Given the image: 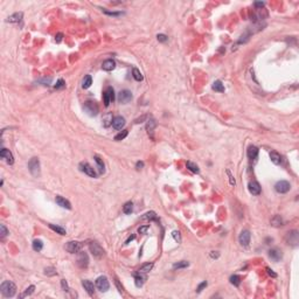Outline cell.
<instances>
[{"instance_id":"obj_1","label":"cell","mask_w":299,"mask_h":299,"mask_svg":"<svg viewBox=\"0 0 299 299\" xmlns=\"http://www.w3.org/2000/svg\"><path fill=\"white\" fill-rule=\"evenodd\" d=\"M0 290H1V293L6 297V298H11L15 295L17 292V286L13 281L11 280H5L2 281L1 286H0Z\"/></svg>"},{"instance_id":"obj_2","label":"cell","mask_w":299,"mask_h":299,"mask_svg":"<svg viewBox=\"0 0 299 299\" xmlns=\"http://www.w3.org/2000/svg\"><path fill=\"white\" fill-rule=\"evenodd\" d=\"M83 109H84V111H85L87 114H89V116H91V117L97 116V114H98V112H99V109H98L97 103H96V102H93V101H88V102H85V103H84Z\"/></svg>"},{"instance_id":"obj_3","label":"cell","mask_w":299,"mask_h":299,"mask_svg":"<svg viewBox=\"0 0 299 299\" xmlns=\"http://www.w3.org/2000/svg\"><path fill=\"white\" fill-rule=\"evenodd\" d=\"M285 242L291 246H297L299 243V234L297 230H291L285 235Z\"/></svg>"},{"instance_id":"obj_4","label":"cell","mask_w":299,"mask_h":299,"mask_svg":"<svg viewBox=\"0 0 299 299\" xmlns=\"http://www.w3.org/2000/svg\"><path fill=\"white\" fill-rule=\"evenodd\" d=\"M28 169H29V172H31V174H32L33 176L37 178V176L40 175V161H39V159H37L36 157H34V158H32V159L29 160V163H28Z\"/></svg>"},{"instance_id":"obj_5","label":"cell","mask_w":299,"mask_h":299,"mask_svg":"<svg viewBox=\"0 0 299 299\" xmlns=\"http://www.w3.org/2000/svg\"><path fill=\"white\" fill-rule=\"evenodd\" d=\"M96 287L101 291V292H106L110 287V284H109V280L105 276H101L96 279Z\"/></svg>"},{"instance_id":"obj_6","label":"cell","mask_w":299,"mask_h":299,"mask_svg":"<svg viewBox=\"0 0 299 299\" xmlns=\"http://www.w3.org/2000/svg\"><path fill=\"white\" fill-rule=\"evenodd\" d=\"M89 249H90V251L93 252V255L95 257H97V258H101V257H103L104 256V254H105V251H104V249L98 244V243L96 242H91L89 244Z\"/></svg>"},{"instance_id":"obj_7","label":"cell","mask_w":299,"mask_h":299,"mask_svg":"<svg viewBox=\"0 0 299 299\" xmlns=\"http://www.w3.org/2000/svg\"><path fill=\"white\" fill-rule=\"evenodd\" d=\"M78 168H79V171L81 172H83L84 174H87V175H89L90 178H97V173H96V171L93 169L88 163H81L79 165H78Z\"/></svg>"},{"instance_id":"obj_8","label":"cell","mask_w":299,"mask_h":299,"mask_svg":"<svg viewBox=\"0 0 299 299\" xmlns=\"http://www.w3.org/2000/svg\"><path fill=\"white\" fill-rule=\"evenodd\" d=\"M290 188H291V185H290V182L286 181V180H280V181H278V182L275 185L276 192H277V193H280V194L287 193V192L290 190Z\"/></svg>"},{"instance_id":"obj_9","label":"cell","mask_w":299,"mask_h":299,"mask_svg":"<svg viewBox=\"0 0 299 299\" xmlns=\"http://www.w3.org/2000/svg\"><path fill=\"white\" fill-rule=\"evenodd\" d=\"M66 250L68 251V252H70V254H77L78 251H81V249H82V244L79 242H77V241H70V242H68L66 244Z\"/></svg>"},{"instance_id":"obj_10","label":"cell","mask_w":299,"mask_h":299,"mask_svg":"<svg viewBox=\"0 0 299 299\" xmlns=\"http://www.w3.org/2000/svg\"><path fill=\"white\" fill-rule=\"evenodd\" d=\"M89 264V257L85 252L83 251H78V255H77V265L82 269L87 268Z\"/></svg>"},{"instance_id":"obj_11","label":"cell","mask_w":299,"mask_h":299,"mask_svg":"<svg viewBox=\"0 0 299 299\" xmlns=\"http://www.w3.org/2000/svg\"><path fill=\"white\" fill-rule=\"evenodd\" d=\"M132 99V93L130 90H122L118 93V102L122 104H126Z\"/></svg>"},{"instance_id":"obj_12","label":"cell","mask_w":299,"mask_h":299,"mask_svg":"<svg viewBox=\"0 0 299 299\" xmlns=\"http://www.w3.org/2000/svg\"><path fill=\"white\" fill-rule=\"evenodd\" d=\"M0 157H1L8 165H13V163H14V157H13V154H12V152H11L9 150L2 149L0 151Z\"/></svg>"},{"instance_id":"obj_13","label":"cell","mask_w":299,"mask_h":299,"mask_svg":"<svg viewBox=\"0 0 299 299\" xmlns=\"http://www.w3.org/2000/svg\"><path fill=\"white\" fill-rule=\"evenodd\" d=\"M250 238H251V234H250V231L246 230V229H245V230H242L241 234H240V236H238V241H240V243L242 244L243 246H248V245H249Z\"/></svg>"},{"instance_id":"obj_14","label":"cell","mask_w":299,"mask_h":299,"mask_svg":"<svg viewBox=\"0 0 299 299\" xmlns=\"http://www.w3.org/2000/svg\"><path fill=\"white\" fill-rule=\"evenodd\" d=\"M248 189L252 195H260L261 194V185L257 181H250L248 185Z\"/></svg>"},{"instance_id":"obj_15","label":"cell","mask_w":299,"mask_h":299,"mask_svg":"<svg viewBox=\"0 0 299 299\" xmlns=\"http://www.w3.org/2000/svg\"><path fill=\"white\" fill-rule=\"evenodd\" d=\"M124 125H125V119H124V117L117 116V117H114V118L112 119V126H113L116 130H122V129L124 128Z\"/></svg>"},{"instance_id":"obj_16","label":"cell","mask_w":299,"mask_h":299,"mask_svg":"<svg viewBox=\"0 0 299 299\" xmlns=\"http://www.w3.org/2000/svg\"><path fill=\"white\" fill-rule=\"evenodd\" d=\"M269 257H270L273 262H278L281 260L283 254H281V251H280L279 249H277V248L270 249V250H269Z\"/></svg>"},{"instance_id":"obj_17","label":"cell","mask_w":299,"mask_h":299,"mask_svg":"<svg viewBox=\"0 0 299 299\" xmlns=\"http://www.w3.org/2000/svg\"><path fill=\"white\" fill-rule=\"evenodd\" d=\"M55 201H56V203L60 206V207H62V208H66V209H71V203H70L67 199H64L63 196H61V195H56Z\"/></svg>"},{"instance_id":"obj_18","label":"cell","mask_w":299,"mask_h":299,"mask_svg":"<svg viewBox=\"0 0 299 299\" xmlns=\"http://www.w3.org/2000/svg\"><path fill=\"white\" fill-rule=\"evenodd\" d=\"M116 68V62L111 60V58H109V60H105L103 63H102V69L103 70H105V71H111Z\"/></svg>"},{"instance_id":"obj_19","label":"cell","mask_w":299,"mask_h":299,"mask_svg":"<svg viewBox=\"0 0 299 299\" xmlns=\"http://www.w3.org/2000/svg\"><path fill=\"white\" fill-rule=\"evenodd\" d=\"M82 285H83L84 290H85L90 296H93V293H95V286H93V284L90 280H88V279L82 280Z\"/></svg>"},{"instance_id":"obj_20","label":"cell","mask_w":299,"mask_h":299,"mask_svg":"<svg viewBox=\"0 0 299 299\" xmlns=\"http://www.w3.org/2000/svg\"><path fill=\"white\" fill-rule=\"evenodd\" d=\"M155 126H157V123H155V120H154V119H149V120H147V123H146V131H147L149 136L152 138V139L154 138L153 132H154Z\"/></svg>"},{"instance_id":"obj_21","label":"cell","mask_w":299,"mask_h":299,"mask_svg":"<svg viewBox=\"0 0 299 299\" xmlns=\"http://www.w3.org/2000/svg\"><path fill=\"white\" fill-rule=\"evenodd\" d=\"M258 152H260L258 147H256V146H254V145L249 146V147H248V151H246L248 158H249V159H256V158L258 157Z\"/></svg>"},{"instance_id":"obj_22","label":"cell","mask_w":299,"mask_h":299,"mask_svg":"<svg viewBox=\"0 0 299 299\" xmlns=\"http://www.w3.org/2000/svg\"><path fill=\"white\" fill-rule=\"evenodd\" d=\"M22 17H23L22 12H18V13H14V14L9 15L6 21H7V22H11V23H18V22H20V21L22 20Z\"/></svg>"},{"instance_id":"obj_23","label":"cell","mask_w":299,"mask_h":299,"mask_svg":"<svg viewBox=\"0 0 299 299\" xmlns=\"http://www.w3.org/2000/svg\"><path fill=\"white\" fill-rule=\"evenodd\" d=\"M270 159L275 165H280L281 164V155L276 151H271L270 152Z\"/></svg>"},{"instance_id":"obj_24","label":"cell","mask_w":299,"mask_h":299,"mask_svg":"<svg viewBox=\"0 0 299 299\" xmlns=\"http://www.w3.org/2000/svg\"><path fill=\"white\" fill-rule=\"evenodd\" d=\"M145 280H146V276L141 275L140 272L137 273V275H134V284H136L137 287H141V286L144 285Z\"/></svg>"},{"instance_id":"obj_25","label":"cell","mask_w":299,"mask_h":299,"mask_svg":"<svg viewBox=\"0 0 299 299\" xmlns=\"http://www.w3.org/2000/svg\"><path fill=\"white\" fill-rule=\"evenodd\" d=\"M95 161H96V164H97V168H98V172L101 173V174H103L104 172H105V166H104V163H103V160L98 157V155H95Z\"/></svg>"},{"instance_id":"obj_26","label":"cell","mask_w":299,"mask_h":299,"mask_svg":"<svg viewBox=\"0 0 299 299\" xmlns=\"http://www.w3.org/2000/svg\"><path fill=\"white\" fill-rule=\"evenodd\" d=\"M153 263L151 262V263H145V264H143L140 268H139V271L138 272H140V273H147L150 272L152 269H153Z\"/></svg>"},{"instance_id":"obj_27","label":"cell","mask_w":299,"mask_h":299,"mask_svg":"<svg viewBox=\"0 0 299 299\" xmlns=\"http://www.w3.org/2000/svg\"><path fill=\"white\" fill-rule=\"evenodd\" d=\"M211 88H213V90H215V91H217V93H223L224 91V85L222 84V82L219 81V79L215 81V82L213 83Z\"/></svg>"},{"instance_id":"obj_28","label":"cell","mask_w":299,"mask_h":299,"mask_svg":"<svg viewBox=\"0 0 299 299\" xmlns=\"http://www.w3.org/2000/svg\"><path fill=\"white\" fill-rule=\"evenodd\" d=\"M91 84H93V78H91V76H90V75L84 76V78H83V81H82V87H83V89L90 88Z\"/></svg>"},{"instance_id":"obj_29","label":"cell","mask_w":299,"mask_h":299,"mask_svg":"<svg viewBox=\"0 0 299 299\" xmlns=\"http://www.w3.org/2000/svg\"><path fill=\"white\" fill-rule=\"evenodd\" d=\"M271 224L273 227H280L283 225V219L280 215H275L272 219H271Z\"/></svg>"},{"instance_id":"obj_30","label":"cell","mask_w":299,"mask_h":299,"mask_svg":"<svg viewBox=\"0 0 299 299\" xmlns=\"http://www.w3.org/2000/svg\"><path fill=\"white\" fill-rule=\"evenodd\" d=\"M48 225H49V228H50L52 230H54L57 234H60V235H66V229H64V228H62V227H60V225H55V224H48Z\"/></svg>"},{"instance_id":"obj_31","label":"cell","mask_w":299,"mask_h":299,"mask_svg":"<svg viewBox=\"0 0 299 299\" xmlns=\"http://www.w3.org/2000/svg\"><path fill=\"white\" fill-rule=\"evenodd\" d=\"M186 166H187V168H188L190 172H193V173H199V172H200V168H199V166H198L196 164L192 163V161H187Z\"/></svg>"},{"instance_id":"obj_32","label":"cell","mask_w":299,"mask_h":299,"mask_svg":"<svg viewBox=\"0 0 299 299\" xmlns=\"http://www.w3.org/2000/svg\"><path fill=\"white\" fill-rule=\"evenodd\" d=\"M143 220H158V217H157V214H155V211H147L146 214H144V216L141 217Z\"/></svg>"},{"instance_id":"obj_33","label":"cell","mask_w":299,"mask_h":299,"mask_svg":"<svg viewBox=\"0 0 299 299\" xmlns=\"http://www.w3.org/2000/svg\"><path fill=\"white\" fill-rule=\"evenodd\" d=\"M132 210H133V203H132L131 201L126 202V203L124 205V207H123V211H124L126 215L131 214V213H132Z\"/></svg>"},{"instance_id":"obj_34","label":"cell","mask_w":299,"mask_h":299,"mask_svg":"<svg viewBox=\"0 0 299 299\" xmlns=\"http://www.w3.org/2000/svg\"><path fill=\"white\" fill-rule=\"evenodd\" d=\"M43 248V242L41 240H34L33 241V249L35 251H41Z\"/></svg>"},{"instance_id":"obj_35","label":"cell","mask_w":299,"mask_h":299,"mask_svg":"<svg viewBox=\"0 0 299 299\" xmlns=\"http://www.w3.org/2000/svg\"><path fill=\"white\" fill-rule=\"evenodd\" d=\"M189 265V263L187 261H180L178 263H174L173 264V269H185Z\"/></svg>"},{"instance_id":"obj_36","label":"cell","mask_w":299,"mask_h":299,"mask_svg":"<svg viewBox=\"0 0 299 299\" xmlns=\"http://www.w3.org/2000/svg\"><path fill=\"white\" fill-rule=\"evenodd\" d=\"M132 75H133V78H134L136 81H143V75H141L140 70H139L138 68H133Z\"/></svg>"},{"instance_id":"obj_37","label":"cell","mask_w":299,"mask_h":299,"mask_svg":"<svg viewBox=\"0 0 299 299\" xmlns=\"http://www.w3.org/2000/svg\"><path fill=\"white\" fill-rule=\"evenodd\" d=\"M34 290H35V286L34 285H31V286H28L27 289H26V291L20 296V298H25V297H27V296H31L33 292H34Z\"/></svg>"},{"instance_id":"obj_38","label":"cell","mask_w":299,"mask_h":299,"mask_svg":"<svg viewBox=\"0 0 299 299\" xmlns=\"http://www.w3.org/2000/svg\"><path fill=\"white\" fill-rule=\"evenodd\" d=\"M230 283H231L234 286H240V284H241V277L237 276V275H233V276L230 277Z\"/></svg>"},{"instance_id":"obj_39","label":"cell","mask_w":299,"mask_h":299,"mask_svg":"<svg viewBox=\"0 0 299 299\" xmlns=\"http://www.w3.org/2000/svg\"><path fill=\"white\" fill-rule=\"evenodd\" d=\"M129 134V132H128V130H124V131H122V132H119L118 134H116L114 136V140L116 141H119V140H123L124 138H126V136Z\"/></svg>"},{"instance_id":"obj_40","label":"cell","mask_w":299,"mask_h":299,"mask_svg":"<svg viewBox=\"0 0 299 299\" xmlns=\"http://www.w3.org/2000/svg\"><path fill=\"white\" fill-rule=\"evenodd\" d=\"M44 275H47V276H56L57 275V272H56V269L55 268H53V266H49V268H46L44 269Z\"/></svg>"},{"instance_id":"obj_41","label":"cell","mask_w":299,"mask_h":299,"mask_svg":"<svg viewBox=\"0 0 299 299\" xmlns=\"http://www.w3.org/2000/svg\"><path fill=\"white\" fill-rule=\"evenodd\" d=\"M0 234H1V238L6 237L8 235V230H7L5 224H0Z\"/></svg>"},{"instance_id":"obj_42","label":"cell","mask_w":299,"mask_h":299,"mask_svg":"<svg viewBox=\"0 0 299 299\" xmlns=\"http://www.w3.org/2000/svg\"><path fill=\"white\" fill-rule=\"evenodd\" d=\"M105 93L109 95V98H110V101L113 102L114 101V91H113V89H112L111 87H108L106 89H105Z\"/></svg>"},{"instance_id":"obj_43","label":"cell","mask_w":299,"mask_h":299,"mask_svg":"<svg viewBox=\"0 0 299 299\" xmlns=\"http://www.w3.org/2000/svg\"><path fill=\"white\" fill-rule=\"evenodd\" d=\"M172 236H173V238L175 240V242L181 243V235H180V231H178V230H174V231L172 233Z\"/></svg>"},{"instance_id":"obj_44","label":"cell","mask_w":299,"mask_h":299,"mask_svg":"<svg viewBox=\"0 0 299 299\" xmlns=\"http://www.w3.org/2000/svg\"><path fill=\"white\" fill-rule=\"evenodd\" d=\"M227 174H228V176H229V182H230V185H231V186H235V185H236L235 178H234V175L230 173V171H229V169H227Z\"/></svg>"},{"instance_id":"obj_45","label":"cell","mask_w":299,"mask_h":299,"mask_svg":"<svg viewBox=\"0 0 299 299\" xmlns=\"http://www.w3.org/2000/svg\"><path fill=\"white\" fill-rule=\"evenodd\" d=\"M103 101H104V105L105 106H109V104L111 103V101H110V98H109V95L105 93H103Z\"/></svg>"},{"instance_id":"obj_46","label":"cell","mask_w":299,"mask_h":299,"mask_svg":"<svg viewBox=\"0 0 299 299\" xmlns=\"http://www.w3.org/2000/svg\"><path fill=\"white\" fill-rule=\"evenodd\" d=\"M64 87H66V82H64L62 78H60V79L57 81V83H56L55 89H62V88H64Z\"/></svg>"},{"instance_id":"obj_47","label":"cell","mask_w":299,"mask_h":299,"mask_svg":"<svg viewBox=\"0 0 299 299\" xmlns=\"http://www.w3.org/2000/svg\"><path fill=\"white\" fill-rule=\"evenodd\" d=\"M103 12L108 15H112V17H118V15H122L123 12H110V11H106V9H103Z\"/></svg>"},{"instance_id":"obj_48","label":"cell","mask_w":299,"mask_h":299,"mask_svg":"<svg viewBox=\"0 0 299 299\" xmlns=\"http://www.w3.org/2000/svg\"><path fill=\"white\" fill-rule=\"evenodd\" d=\"M207 285H208V283H207L206 280L205 281H202V283H200V284H199V286H198V289H196V292H198V293H200V292L205 289Z\"/></svg>"},{"instance_id":"obj_49","label":"cell","mask_w":299,"mask_h":299,"mask_svg":"<svg viewBox=\"0 0 299 299\" xmlns=\"http://www.w3.org/2000/svg\"><path fill=\"white\" fill-rule=\"evenodd\" d=\"M150 225H143V227H139V229H138V233L139 234H146L147 233V230H149Z\"/></svg>"},{"instance_id":"obj_50","label":"cell","mask_w":299,"mask_h":299,"mask_svg":"<svg viewBox=\"0 0 299 299\" xmlns=\"http://www.w3.org/2000/svg\"><path fill=\"white\" fill-rule=\"evenodd\" d=\"M61 286H62L63 291H66V292H68V291H69V286H68V283L66 281V279L61 280Z\"/></svg>"},{"instance_id":"obj_51","label":"cell","mask_w":299,"mask_h":299,"mask_svg":"<svg viewBox=\"0 0 299 299\" xmlns=\"http://www.w3.org/2000/svg\"><path fill=\"white\" fill-rule=\"evenodd\" d=\"M157 39H158V41H160V42H166L168 40L167 35H165V34H158V35H157Z\"/></svg>"},{"instance_id":"obj_52","label":"cell","mask_w":299,"mask_h":299,"mask_svg":"<svg viewBox=\"0 0 299 299\" xmlns=\"http://www.w3.org/2000/svg\"><path fill=\"white\" fill-rule=\"evenodd\" d=\"M39 82H42V83H43V85H49V84H50V82H52V78H50V77H48V78H43V79H41V81H39Z\"/></svg>"},{"instance_id":"obj_53","label":"cell","mask_w":299,"mask_h":299,"mask_svg":"<svg viewBox=\"0 0 299 299\" xmlns=\"http://www.w3.org/2000/svg\"><path fill=\"white\" fill-rule=\"evenodd\" d=\"M266 272H268V275H269V276H271V277H273V278H276V277H277V273H275V272H273V270H271L270 268H266Z\"/></svg>"},{"instance_id":"obj_54","label":"cell","mask_w":299,"mask_h":299,"mask_svg":"<svg viewBox=\"0 0 299 299\" xmlns=\"http://www.w3.org/2000/svg\"><path fill=\"white\" fill-rule=\"evenodd\" d=\"M62 37H63V34H62V33H58V34L55 36V41L57 42V43H60V42L62 41Z\"/></svg>"},{"instance_id":"obj_55","label":"cell","mask_w":299,"mask_h":299,"mask_svg":"<svg viewBox=\"0 0 299 299\" xmlns=\"http://www.w3.org/2000/svg\"><path fill=\"white\" fill-rule=\"evenodd\" d=\"M210 257H211V258H219V257H220V254H219L217 251H211V252H210Z\"/></svg>"},{"instance_id":"obj_56","label":"cell","mask_w":299,"mask_h":299,"mask_svg":"<svg viewBox=\"0 0 299 299\" xmlns=\"http://www.w3.org/2000/svg\"><path fill=\"white\" fill-rule=\"evenodd\" d=\"M254 5H255V7L262 8V7H264V5H265V4H264V2H261V1H256V2L254 4Z\"/></svg>"},{"instance_id":"obj_57","label":"cell","mask_w":299,"mask_h":299,"mask_svg":"<svg viewBox=\"0 0 299 299\" xmlns=\"http://www.w3.org/2000/svg\"><path fill=\"white\" fill-rule=\"evenodd\" d=\"M143 167H144V163H143V161H138V163L136 164V168H137V169H141Z\"/></svg>"},{"instance_id":"obj_58","label":"cell","mask_w":299,"mask_h":299,"mask_svg":"<svg viewBox=\"0 0 299 299\" xmlns=\"http://www.w3.org/2000/svg\"><path fill=\"white\" fill-rule=\"evenodd\" d=\"M116 285H117V287H118V291L120 292V293H123V287H120V285H119V281L116 279Z\"/></svg>"},{"instance_id":"obj_59","label":"cell","mask_w":299,"mask_h":299,"mask_svg":"<svg viewBox=\"0 0 299 299\" xmlns=\"http://www.w3.org/2000/svg\"><path fill=\"white\" fill-rule=\"evenodd\" d=\"M134 237H136L134 235H132V236H130V237H129V238L126 240V242H125V244H129V243H130L131 241H132V240H134Z\"/></svg>"},{"instance_id":"obj_60","label":"cell","mask_w":299,"mask_h":299,"mask_svg":"<svg viewBox=\"0 0 299 299\" xmlns=\"http://www.w3.org/2000/svg\"><path fill=\"white\" fill-rule=\"evenodd\" d=\"M145 118H146V116H143V117H140V118H138V119H136V123H137V124H138V123H141V122H140V120H144V119H145Z\"/></svg>"}]
</instances>
